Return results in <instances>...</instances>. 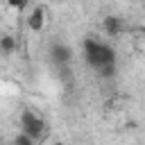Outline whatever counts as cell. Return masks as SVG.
Listing matches in <instances>:
<instances>
[{"mask_svg": "<svg viewBox=\"0 0 145 145\" xmlns=\"http://www.w3.org/2000/svg\"><path fill=\"white\" fill-rule=\"evenodd\" d=\"M7 2H9L11 9H18V11H23V9L29 5V0H7Z\"/></svg>", "mask_w": 145, "mask_h": 145, "instance_id": "obj_8", "label": "cell"}, {"mask_svg": "<svg viewBox=\"0 0 145 145\" xmlns=\"http://www.w3.org/2000/svg\"><path fill=\"white\" fill-rule=\"evenodd\" d=\"M54 145H61V143H54Z\"/></svg>", "mask_w": 145, "mask_h": 145, "instance_id": "obj_9", "label": "cell"}, {"mask_svg": "<svg viewBox=\"0 0 145 145\" xmlns=\"http://www.w3.org/2000/svg\"><path fill=\"white\" fill-rule=\"evenodd\" d=\"M14 145H39V143H36L32 136H27V134H23V131H20V134L16 136V140H14Z\"/></svg>", "mask_w": 145, "mask_h": 145, "instance_id": "obj_7", "label": "cell"}, {"mask_svg": "<svg viewBox=\"0 0 145 145\" xmlns=\"http://www.w3.org/2000/svg\"><path fill=\"white\" fill-rule=\"evenodd\" d=\"M43 25H45V11H43V7H34L27 16V27L32 32H41Z\"/></svg>", "mask_w": 145, "mask_h": 145, "instance_id": "obj_3", "label": "cell"}, {"mask_svg": "<svg viewBox=\"0 0 145 145\" xmlns=\"http://www.w3.org/2000/svg\"><path fill=\"white\" fill-rule=\"evenodd\" d=\"M14 50H16V41L11 36H2L0 39V52L2 54H11Z\"/></svg>", "mask_w": 145, "mask_h": 145, "instance_id": "obj_6", "label": "cell"}, {"mask_svg": "<svg viewBox=\"0 0 145 145\" xmlns=\"http://www.w3.org/2000/svg\"><path fill=\"white\" fill-rule=\"evenodd\" d=\"M84 54H86V61L91 68L100 70L102 66H109V63H116V50L97 39H86L84 41Z\"/></svg>", "mask_w": 145, "mask_h": 145, "instance_id": "obj_1", "label": "cell"}, {"mask_svg": "<svg viewBox=\"0 0 145 145\" xmlns=\"http://www.w3.org/2000/svg\"><path fill=\"white\" fill-rule=\"evenodd\" d=\"M52 57H54V63H70V59H72V50L68 48V45H63V43H54V48H52Z\"/></svg>", "mask_w": 145, "mask_h": 145, "instance_id": "obj_4", "label": "cell"}, {"mask_svg": "<svg viewBox=\"0 0 145 145\" xmlns=\"http://www.w3.org/2000/svg\"><path fill=\"white\" fill-rule=\"evenodd\" d=\"M20 131L27 134V136H32V138L39 143L41 136L45 134V120H43L36 111L23 109V113H20Z\"/></svg>", "mask_w": 145, "mask_h": 145, "instance_id": "obj_2", "label": "cell"}, {"mask_svg": "<svg viewBox=\"0 0 145 145\" xmlns=\"http://www.w3.org/2000/svg\"><path fill=\"white\" fill-rule=\"evenodd\" d=\"M104 32H106L109 36H118V34L122 32V20H120L118 16H106V18H104Z\"/></svg>", "mask_w": 145, "mask_h": 145, "instance_id": "obj_5", "label": "cell"}]
</instances>
